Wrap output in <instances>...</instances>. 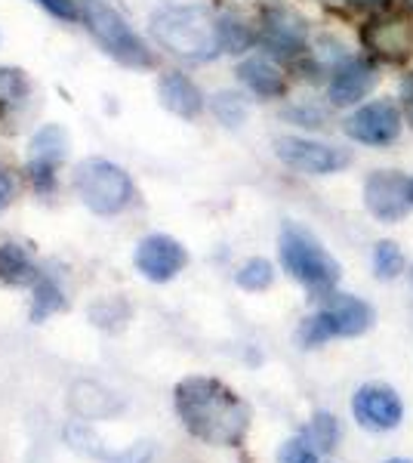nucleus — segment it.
<instances>
[{"label": "nucleus", "instance_id": "obj_14", "mask_svg": "<svg viewBox=\"0 0 413 463\" xmlns=\"http://www.w3.org/2000/svg\"><path fill=\"white\" fill-rule=\"evenodd\" d=\"M321 316L327 318L333 337H358V334H367L373 327V306L358 300L352 294H327V303L321 309Z\"/></svg>", "mask_w": 413, "mask_h": 463}, {"label": "nucleus", "instance_id": "obj_18", "mask_svg": "<svg viewBox=\"0 0 413 463\" xmlns=\"http://www.w3.org/2000/svg\"><path fill=\"white\" fill-rule=\"evenodd\" d=\"M0 281L6 285H34L37 269L19 244H0Z\"/></svg>", "mask_w": 413, "mask_h": 463}, {"label": "nucleus", "instance_id": "obj_7", "mask_svg": "<svg viewBox=\"0 0 413 463\" xmlns=\"http://www.w3.org/2000/svg\"><path fill=\"white\" fill-rule=\"evenodd\" d=\"M275 152L287 167L299 170V174H333V170L349 167L352 155L345 148H333L324 143H312V139H299V137H284L275 143Z\"/></svg>", "mask_w": 413, "mask_h": 463}, {"label": "nucleus", "instance_id": "obj_26", "mask_svg": "<svg viewBox=\"0 0 413 463\" xmlns=\"http://www.w3.org/2000/svg\"><path fill=\"white\" fill-rule=\"evenodd\" d=\"M281 463H318V451L305 442L303 436L299 439H290V442H284V448H281Z\"/></svg>", "mask_w": 413, "mask_h": 463}, {"label": "nucleus", "instance_id": "obj_6", "mask_svg": "<svg viewBox=\"0 0 413 463\" xmlns=\"http://www.w3.org/2000/svg\"><path fill=\"white\" fill-rule=\"evenodd\" d=\"M361 41L386 62H404L413 56V19L404 13H382L361 28Z\"/></svg>", "mask_w": 413, "mask_h": 463}, {"label": "nucleus", "instance_id": "obj_15", "mask_svg": "<svg viewBox=\"0 0 413 463\" xmlns=\"http://www.w3.org/2000/svg\"><path fill=\"white\" fill-rule=\"evenodd\" d=\"M377 87V69L364 59H352L340 65L330 80V102L333 106H355Z\"/></svg>", "mask_w": 413, "mask_h": 463}, {"label": "nucleus", "instance_id": "obj_25", "mask_svg": "<svg viewBox=\"0 0 413 463\" xmlns=\"http://www.w3.org/2000/svg\"><path fill=\"white\" fill-rule=\"evenodd\" d=\"M213 115L220 118L225 127H238L247 118V106L238 93H220L213 99Z\"/></svg>", "mask_w": 413, "mask_h": 463}, {"label": "nucleus", "instance_id": "obj_2", "mask_svg": "<svg viewBox=\"0 0 413 463\" xmlns=\"http://www.w3.org/2000/svg\"><path fill=\"white\" fill-rule=\"evenodd\" d=\"M152 32L170 53L183 59H213L222 50L220 22L204 6H167L155 13Z\"/></svg>", "mask_w": 413, "mask_h": 463}, {"label": "nucleus", "instance_id": "obj_11", "mask_svg": "<svg viewBox=\"0 0 413 463\" xmlns=\"http://www.w3.org/2000/svg\"><path fill=\"white\" fill-rule=\"evenodd\" d=\"M185 263H189V253L170 235H148L136 248V269L157 285L176 279Z\"/></svg>", "mask_w": 413, "mask_h": 463}, {"label": "nucleus", "instance_id": "obj_35", "mask_svg": "<svg viewBox=\"0 0 413 463\" xmlns=\"http://www.w3.org/2000/svg\"><path fill=\"white\" fill-rule=\"evenodd\" d=\"M410 4H413V0H410Z\"/></svg>", "mask_w": 413, "mask_h": 463}, {"label": "nucleus", "instance_id": "obj_29", "mask_svg": "<svg viewBox=\"0 0 413 463\" xmlns=\"http://www.w3.org/2000/svg\"><path fill=\"white\" fill-rule=\"evenodd\" d=\"M401 102H404V115L413 127V71L401 80Z\"/></svg>", "mask_w": 413, "mask_h": 463}, {"label": "nucleus", "instance_id": "obj_17", "mask_svg": "<svg viewBox=\"0 0 413 463\" xmlns=\"http://www.w3.org/2000/svg\"><path fill=\"white\" fill-rule=\"evenodd\" d=\"M238 74H241L244 84L257 96H262V99H277V96L287 93V80H284L281 69L262 56H253V59H247V62H241Z\"/></svg>", "mask_w": 413, "mask_h": 463}, {"label": "nucleus", "instance_id": "obj_34", "mask_svg": "<svg viewBox=\"0 0 413 463\" xmlns=\"http://www.w3.org/2000/svg\"><path fill=\"white\" fill-rule=\"evenodd\" d=\"M410 279H413V266H410Z\"/></svg>", "mask_w": 413, "mask_h": 463}, {"label": "nucleus", "instance_id": "obj_19", "mask_svg": "<svg viewBox=\"0 0 413 463\" xmlns=\"http://www.w3.org/2000/svg\"><path fill=\"white\" fill-rule=\"evenodd\" d=\"M303 439L314 448V451H330V448L336 445V439H340V423H336L333 414L321 411V414L312 417L309 427L303 430Z\"/></svg>", "mask_w": 413, "mask_h": 463}, {"label": "nucleus", "instance_id": "obj_24", "mask_svg": "<svg viewBox=\"0 0 413 463\" xmlns=\"http://www.w3.org/2000/svg\"><path fill=\"white\" fill-rule=\"evenodd\" d=\"M220 41H222V50H229V53H244V50L250 47L253 34L244 22L225 16L220 19Z\"/></svg>", "mask_w": 413, "mask_h": 463}, {"label": "nucleus", "instance_id": "obj_21", "mask_svg": "<svg viewBox=\"0 0 413 463\" xmlns=\"http://www.w3.org/2000/svg\"><path fill=\"white\" fill-rule=\"evenodd\" d=\"M28 99V78L19 69H0V109Z\"/></svg>", "mask_w": 413, "mask_h": 463}, {"label": "nucleus", "instance_id": "obj_33", "mask_svg": "<svg viewBox=\"0 0 413 463\" xmlns=\"http://www.w3.org/2000/svg\"><path fill=\"white\" fill-rule=\"evenodd\" d=\"M324 4H336V0H324Z\"/></svg>", "mask_w": 413, "mask_h": 463}, {"label": "nucleus", "instance_id": "obj_32", "mask_svg": "<svg viewBox=\"0 0 413 463\" xmlns=\"http://www.w3.org/2000/svg\"><path fill=\"white\" fill-rule=\"evenodd\" d=\"M386 463H410V460H404V458H395V460H386Z\"/></svg>", "mask_w": 413, "mask_h": 463}, {"label": "nucleus", "instance_id": "obj_1", "mask_svg": "<svg viewBox=\"0 0 413 463\" xmlns=\"http://www.w3.org/2000/svg\"><path fill=\"white\" fill-rule=\"evenodd\" d=\"M176 414L194 439L235 448L250 427V408L235 390L213 377H189L176 386Z\"/></svg>", "mask_w": 413, "mask_h": 463}, {"label": "nucleus", "instance_id": "obj_13", "mask_svg": "<svg viewBox=\"0 0 413 463\" xmlns=\"http://www.w3.org/2000/svg\"><path fill=\"white\" fill-rule=\"evenodd\" d=\"M262 43H266L272 53L277 56H296L299 50H305V41H309V28H305V19L299 13L287 10V6H268L262 13Z\"/></svg>", "mask_w": 413, "mask_h": 463}, {"label": "nucleus", "instance_id": "obj_4", "mask_svg": "<svg viewBox=\"0 0 413 463\" xmlns=\"http://www.w3.org/2000/svg\"><path fill=\"white\" fill-rule=\"evenodd\" d=\"M78 4H80V19H84L89 34L99 41L105 53L115 56L127 69H148L155 62L148 47L142 43V37L127 25L115 6H108L105 0H78Z\"/></svg>", "mask_w": 413, "mask_h": 463}, {"label": "nucleus", "instance_id": "obj_12", "mask_svg": "<svg viewBox=\"0 0 413 463\" xmlns=\"http://www.w3.org/2000/svg\"><path fill=\"white\" fill-rule=\"evenodd\" d=\"M32 161H28V176H32L37 192H50L52 189V170L59 161H65L69 155V133L59 124H47L32 137Z\"/></svg>", "mask_w": 413, "mask_h": 463}, {"label": "nucleus", "instance_id": "obj_20", "mask_svg": "<svg viewBox=\"0 0 413 463\" xmlns=\"http://www.w3.org/2000/svg\"><path fill=\"white\" fill-rule=\"evenodd\" d=\"M65 309V297L59 290L56 281L50 279H37L34 281V306H32V321H43L52 312Z\"/></svg>", "mask_w": 413, "mask_h": 463}, {"label": "nucleus", "instance_id": "obj_3", "mask_svg": "<svg viewBox=\"0 0 413 463\" xmlns=\"http://www.w3.org/2000/svg\"><path fill=\"white\" fill-rule=\"evenodd\" d=\"M281 263L293 279L309 288L312 294L327 297L330 290H333L336 279H340L336 260L321 248V241L309 229L296 226V222L284 226L281 232Z\"/></svg>", "mask_w": 413, "mask_h": 463}, {"label": "nucleus", "instance_id": "obj_9", "mask_svg": "<svg viewBox=\"0 0 413 463\" xmlns=\"http://www.w3.org/2000/svg\"><path fill=\"white\" fill-rule=\"evenodd\" d=\"M345 133L367 146H389V143H395L398 133H401V111L386 99L367 102L355 115H349Z\"/></svg>", "mask_w": 413, "mask_h": 463}, {"label": "nucleus", "instance_id": "obj_16", "mask_svg": "<svg viewBox=\"0 0 413 463\" xmlns=\"http://www.w3.org/2000/svg\"><path fill=\"white\" fill-rule=\"evenodd\" d=\"M161 102L179 118H198L201 109H204L201 90L194 87V80H189L179 71H170L161 78Z\"/></svg>", "mask_w": 413, "mask_h": 463}, {"label": "nucleus", "instance_id": "obj_10", "mask_svg": "<svg viewBox=\"0 0 413 463\" xmlns=\"http://www.w3.org/2000/svg\"><path fill=\"white\" fill-rule=\"evenodd\" d=\"M352 411H355V420L373 432L395 430L404 417V405L398 399V392L392 386H382V383L361 386L355 392V399H352Z\"/></svg>", "mask_w": 413, "mask_h": 463}, {"label": "nucleus", "instance_id": "obj_27", "mask_svg": "<svg viewBox=\"0 0 413 463\" xmlns=\"http://www.w3.org/2000/svg\"><path fill=\"white\" fill-rule=\"evenodd\" d=\"M34 4H41L43 10H47L50 16H56V19H65V22H78L80 19V4H78V0H34Z\"/></svg>", "mask_w": 413, "mask_h": 463}, {"label": "nucleus", "instance_id": "obj_8", "mask_svg": "<svg viewBox=\"0 0 413 463\" xmlns=\"http://www.w3.org/2000/svg\"><path fill=\"white\" fill-rule=\"evenodd\" d=\"M364 204L382 222L404 220L410 213L408 179L395 174V170H377V174H371L364 185Z\"/></svg>", "mask_w": 413, "mask_h": 463}, {"label": "nucleus", "instance_id": "obj_30", "mask_svg": "<svg viewBox=\"0 0 413 463\" xmlns=\"http://www.w3.org/2000/svg\"><path fill=\"white\" fill-rule=\"evenodd\" d=\"M352 4H358V6H377V4H386V0H352Z\"/></svg>", "mask_w": 413, "mask_h": 463}, {"label": "nucleus", "instance_id": "obj_5", "mask_svg": "<svg viewBox=\"0 0 413 463\" xmlns=\"http://www.w3.org/2000/svg\"><path fill=\"white\" fill-rule=\"evenodd\" d=\"M74 189L80 201L99 216L121 213L133 198V183L117 164L105 158H89L74 174Z\"/></svg>", "mask_w": 413, "mask_h": 463}, {"label": "nucleus", "instance_id": "obj_22", "mask_svg": "<svg viewBox=\"0 0 413 463\" xmlns=\"http://www.w3.org/2000/svg\"><path fill=\"white\" fill-rule=\"evenodd\" d=\"M275 281V269L268 260H247V263L241 266V272H238V285H241L244 290H266L268 285Z\"/></svg>", "mask_w": 413, "mask_h": 463}, {"label": "nucleus", "instance_id": "obj_31", "mask_svg": "<svg viewBox=\"0 0 413 463\" xmlns=\"http://www.w3.org/2000/svg\"><path fill=\"white\" fill-rule=\"evenodd\" d=\"M408 192H410V204H413V179H408Z\"/></svg>", "mask_w": 413, "mask_h": 463}, {"label": "nucleus", "instance_id": "obj_23", "mask_svg": "<svg viewBox=\"0 0 413 463\" xmlns=\"http://www.w3.org/2000/svg\"><path fill=\"white\" fill-rule=\"evenodd\" d=\"M373 269L380 279H398L404 272V253L395 241H380L373 250Z\"/></svg>", "mask_w": 413, "mask_h": 463}, {"label": "nucleus", "instance_id": "obj_28", "mask_svg": "<svg viewBox=\"0 0 413 463\" xmlns=\"http://www.w3.org/2000/svg\"><path fill=\"white\" fill-rule=\"evenodd\" d=\"M13 192H16V185H13L10 170H6L4 164H0V211H4V207L13 201Z\"/></svg>", "mask_w": 413, "mask_h": 463}]
</instances>
